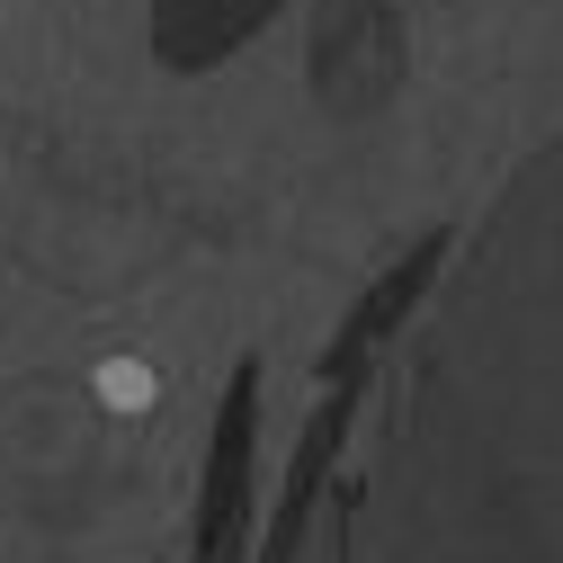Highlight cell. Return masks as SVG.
I'll return each instance as SVG.
<instances>
[{
  "label": "cell",
  "mask_w": 563,
  "mask_h": 563,
  "mask_svg": "<svg viewBox=\"0 0 563 563\" xmlns=\"http://www.w3.org/2000/svg\"><path fill=\"white\" fill-rule=\"evenodd\" d=\"M153 394H162L153 367H134V358H108V367H99V402H108V411H144Z\"/></svg>",
  "instance_id": "cell-1"
}]
</instances>
